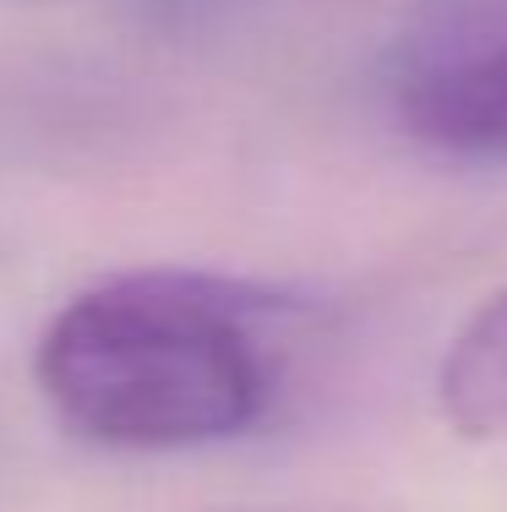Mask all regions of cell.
<instances>
[{
	"label": "cell",
	"instance_id": "3957f363",
	"mask_svg": "<svg viewBox=\"0 0 507 512\" xmlns=\"http://www.w3.org/2000/svg\"><path fill=\"white\" fill-rule=\"evenodd\" d=\"M437 404L453 431L507 436V289L458 327L437 371Z\"/></svg>",
	"mask_w": 507,
	"mask_h": 512
},
{
	"label": "cell",
	"instance_id": "6da1fadb",
	"mask_svg": "<svg viewBox=\"0 0 507 512\" xmlns=\"http://www.w3.org/2000/svg\"><path fill=\"white\" fill-rule=\"evenodd\" d=\"M273 295L197 273H126L71 295L33 349V382L71 436L186 453L246 436L273 404L257 316Z\"/></svg>",
	"mask_w": 507,
	"mask_h": 512
},
{
	"label": "cell",
	"instance_id": "7a4b0ae2",
	"mask_svg": "<svg viewBox=\"0 0 507 512\" xmlns=\"http://www.w3.org/2000/svg\"><path fill=\"white\" fill-rule=\"evenodd\" d=\"M393 115L448 158H507V0H448L393 55Z\"/></svg>",
	"mask_w": 507,
	"mask_h": 512
}]
</instances>
